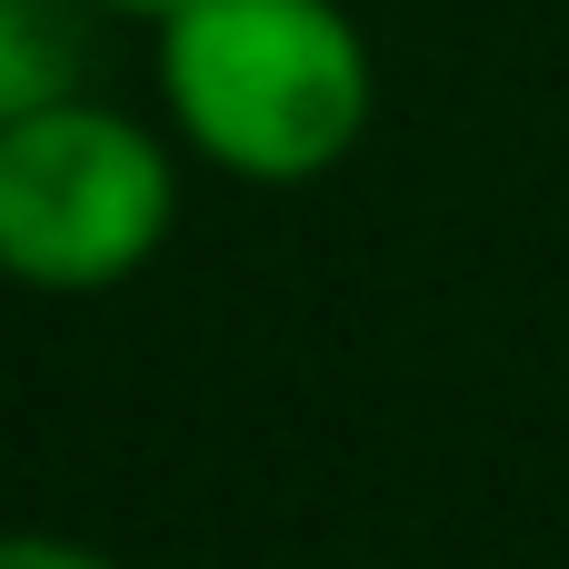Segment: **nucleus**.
I'll use <instances>...</instances> for the list:
<instances>
[{
  "mask_svg": "<svg viewBox=\"0 0 569 569\" xmlns=\"http://www.w3.org/2000/svg\"><path fill=\"white\" fill-rule=\"evenodd\" d=\"M180 130L240 180H310L370 120V50L340 0H190L160 20Z\"/></svg>",
  "mask_w": 569,
  "mask_h": 569,
  "instance_id": "nucleus-1",
  "label": "nucleus"
},
{
  "mask_svg": "<svg viewBox=\"0 0 569 569\" xmlns=\"http://www.w3.org/2000/svg\"><path fill=\"white\" fill-rule=\"evenodd\" d=\"M100 10H130V20H170V10H190V0H100Z\"/></svg>",
  "mask_w": 569,
  "mask_h": 569,
  "instance_id": "nucleus-5",
  "label": "nucleus"
},
{
  "mask_svg": "<svg viewBox=\"0 0 569 569\" xmlns=\"http://www.w3.org/2000/svg\"><path fill=\"white\" fill-rule=\"evenodd\" d=\"M80 10L70 0H0V120L80 100Z\"/></svg>",
  "mask_w": 569,
  "mask_h": 569,
  "instance_id": "nucleus-3",
  "label": "nucleus"
},
{
  "mask_svg": "<svg viewBox=\"0 0 569 569\" xmlns=\"http://www.w3.org/2000/svg\"><path fill=\"white\" fill-rule=\"evenodd\" d=\"M170 240V160L140 120L50 100L0 120V270L20 290H110Z\"/></svg>",
  "mask_w": 569,
  "mask_h": 569,
  "instance_id": "nucleus-2",
  "label": "nucleus"
},
{
  "mask_svg": "<svg viewBox=\"0 0 569 569\" xmlns=\"http://www.w3.org/2000/svg\"><path fill=\"white\" fill-rule=\"evenodd\" d=\"M0 569H110V560L70 550V540H0Z\"/></svg>",
  "mask_w": 569,
  "mask_h": 569,
  "instance_id": "nucleus-4",
  "label": "nucleus"
}]
</instances>
